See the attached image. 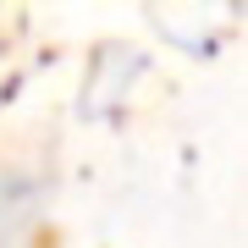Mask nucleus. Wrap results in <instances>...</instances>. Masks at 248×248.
I'll use <instances>...</instances> for the list:
<instances>
[]
</instances>
